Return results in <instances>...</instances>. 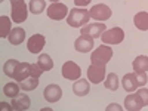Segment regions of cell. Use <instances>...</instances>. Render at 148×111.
I'll return each mask as SVG.
<instances>
[{"instance_id": "6da1fadb", "label": "cell", "mask_w": 148, "mask_h": 111, "mask_svg": "<svg viewBox=\"0 0 148 111\" xmlns=\"http://www.w3.org/2000/svg\"><path fill=\"white\" fill-rule=\"evenodd\" d=\"M89 18H90L89 10H86L83 8H74L68 12L67 24L73 28H82L84 27V24L89 22Z\"/></svg>"}, {"instance_id": "7a4b0ae2", "label": "cell", "mask_w": 148, "mask_h": 111, "mask_svg": "<svg viewBox=\"0 0 148 111\" xmlns=\"http://www.w3.org/2000/svg\"><path fill=\"white\" fill-rule=\"evenodd\" d=\"M111 58H113V49L108 47L107 45H102L92 52L90 62L96 65H107V62H110Z\"/></svg>"}, {"instance_id": "3957f363", "label": "cell", "mask_w": 148, "mask_h": 111, "mask_svg": "<svg viewBox=\"0 0 148 111\" xmlns=\"http://www.w3.org/2000/svg\"><path fill=\"white\" fill-rule=\"evenodd\" d=\"M10 6H12V12H10V16L14 19V22L21 24L27 19L28 16V9L27 5L24 0H10Z\"/></svg>"}, {"instance_id": "277c9868", "label": "cell", "mask_w": 148, "mask_h": 111, "mask_svg": "<svg viewBox=\"0 0 148 111\" xmlns=\"http://www.w3.org/2000/svg\"><path fill=\"white\" fill-rule=\"evenodd\" d=\"M101 39L105 45H119L125 39V31L120 27H114L111 30H105L104 34L101 36Z\"/></svg>"}, {"instance_id": "5b68a950", "label": "cell", "mask_w": 148, "mask_h": 111, "mask_svg": "<svg viewBox=\"0 0 148 111\" xmlns=\"http://www.w3.org/2000/svg\"><path fill=\"white\" fill-rule=\"evenodd\" d=\"M68 12L70 10L67 9V5L56 2V3H52L47 8V16L51 19H53V21H61L68 15Z\"/></svg>"}, {"instance_id": "8992f818", "label": "cell", "mask_w": 148, "mask_h": 111, "mask_svg": "<svg viewBox=\"0 0 148 111\" xmlns=\"http://www.w3.org/2000/svg\"><path fill=\"white\" fill-rule=\"evenodd\" d=\"M62 76L67 80H74V82H76L82 76V70H80V67L76 62H73V61H67V62L62 65Z\"/></svg>"}, {"instance_id": "52a82bcc", "label": "cell", "mask_w": 148, "mask_h": 111, "mask_svg": "<svg viewBox=\"0 0 148 111\" xmlns=\"http://www.w3.org/2000/svg\"><path fill=\"white\" fill-rule=\"evenodd\" d=\"M89 14H90V18L102 22V21H107V19L111 18V9L107 5L99 3V5L92 6V9L89 10Z\"/></svg>"}, {"instance_id": "ba28073f", "label": "cell", "mask_w": 148, "mask_h": 111, "mask_svg": "<svg viewBox=\"0 0 148 111\" xmlns=\"http://www.w3.org/2000/svg\"><path fill=\"white\" fill-rule=\"evenodd\" d=\"M88 77H89V82L90 83H101L105 80L107 74H105V65H96V64H92L89 68H88Z\"/></svg>"}, {"instance_id": "9c48e42d", "label": "cell", "mask_w": 148, "mask_h": 111, "mask_svg": "<svg viewBox=\"0 0 148 111\" xmlns=\"http://www.w3.org/2000/svg\"><path fill=\"white\" fill-rule=\"evenodd\" d=\"M105 30H107L105 24L93 22V24H86L84 27H82L80 33L84 34V36H90V37H93V39H96V37H101Z\"/></svg>"}, {"instance_id": "30bf717a", "label": "cell", "mask_w": 148, "mask_h": 111, "mask_svg": "<svg viewBox=\"0 0 148 111\" xmlns=\"http://www.w3.org/2000/svg\"><path fill=\"white\" fill-rule=\"evenodd\" d=\"M92 47H93V37H90V36L82 34L79 39L74 42V49H76L77 52H82V53L90 52Z\"/></svg>"}, {"instance_id": "8fae6325", "label": "cell", "mask_w": 148, "mask_h": 111, "mask_svg": "<svg viewBox=\"0 0 148 111\" xmlns=\"http://www.w3.org/2000/svg\"><path fill=\"white\" fill-rule=\"evenodd\" d=\"M45 36L42 34H34L30 37V40L27 42V49L31 52V53H40L42 49L45 47Z\"/></svg>"}, {"instance_id": "7c38bea8", "label": "cell", "mask_w": 148, "mask_h": 111, "mask_svg": "<svg viewBox=\"0 0 148 111\" xmlns=\"http://www.w3.org/2000/svg\"><path fill=\"white\" fill-rule=\"evenodd\" d=\"M43 95L47 102H58L61 99V96H62V89L58 84H49L43 90Z\"/></svg>"}, {"instance_id": "4fadbf2b", "label": "cell", "mask_w": 148, "mask_h": 111, "mask_svg": "<svg viewBox=\"0 0 148 111\" xmlns=\"http://www.w3.org/2000/svg\"><path fill=\"white\" fill-rule=\"evenodd\" d=\"M144 105V101L141 99V96L138 93H132V95H127L126 99H125V108L129 110V111H139Z\"/></svg>"}, {"instance_id": "5bb4252c", "label": "cell", "mask_w": 148, "mask_h": 111, "mask_svg": "<svg viewBox=\"0 0 148 111\" xmlns=\"http://www.w3.org/2000/svg\"><path fill=\"white\" fill-rule=\"evenodd\" d=\"M121 84H123V88H125L126 92H135L138 88V80H136V74L135 73H127L125 74V77H123L121 80Z\"/></svg>"}, {"instance_id": "9a60e30c", "label": "cell", "mask_w": 148, "mask_h": 111, "mask_svg": "<svg viewBox=\"0 0 148 111\" xmlns=\"http://www.w3.org/2000/svg\"><path fill=\"white\" fill-rule=\"evenodd\" d=\"M30 67H31V64H28V62H19V65L16 67L12 79H15L18 83H21L22 80H25L30 76Z\"/></svg>"}, {"instance_id": "2e32d148", "label": "cell", "mask_w": 148, "mask_h": 111, "mask_svg": "<svg viewBox=\"0 0 148 111\" xmlns=\"http://www.w3.org/2000/svg\"><path fill=\"white\" fill-rule=\"evenodd\" d=\"M89 90H90V86H89L88 80L79 79V80H76V83H73V92H74V95L84 96V95L89 93Z\"/></svg>"}, {"instance_id": "e0dca14e", "label": "cell", "mask_w": 148, "mask_h": 111, "mask_svg": "<svg viewBox=\"0 0 148 111\" xmlns=\"http://www.w3.org/2000/svg\"><path fill=\"white\" fill-rule=\"evenodd\" d=\"M8 39H9L10 45L18 46V45H21L24 40H25V31H24V28H21V27H16V28H14L10 31V34L8 36Z\"/></svg>"}, {"instance_id": "ac0fdd59", "label": "cell", "mask_w": 148, "mask_h": 111, "mask_svg": "<svg viewBox=\"0 0 148 111\" xmlns=\"http://www.w3.org/2000/svg\"><path fill=\"white\" fill-rule=\"evenodd\" d=\"M31 101L27 95H18L12 99V108L14 110H28Z\"/></svg>"}, {"instance_id": "d6986e66", "label": "cell", "mask_w": 148, "mask_h": 111, "mask_svg": "<svg viewBox=\"0 0 148 111\" xmlns=\"http://www.w3.org/2000/svg\"><path fill=\"white\" fill-rule=\"evenodd\" d=\"M133 24L135 27L141 31H147L148 30V12H138L133 18Z\"/></svg>"}, {"instance_id": "ffe728a7", "label": "cell", "mask_w": 148, "mask_h": 111, "mask_svg": "<svg viewBox=\"0 0 148 111\" xmlns=\"http://www.w3.org/2000/svg\"><path fill=\"white\" fill-rule=\"evenodd\" d=\"M37 64L40 65V68L43 71H49V70L53 68V61L47 53H42L39 58H37Z\"/></svg>"}, {"instance_id": "44dd1931", "label": "cell", "mask_w": 148, "mask_h": 111, "mask_svg": "<svg viewBox=\"0 0 148 111\" xmlns=\"http://www.w3.org/2000/svg\"><path fill=\"white\" fill-rule=\"evenodd\" d=\"M37 84H39V77H33V76H28L25 80H22L21 83H19V86H21V89L22 90H34L36 88H37Z\"/></svg>"}, {"instance_id": "7402d4cb", "label": "cell", "mask_w": 148, "mask_h": 111, "mask_svg": "<svg viewBox=\"0 0 148 111\" xmlns=\"http://www.w3.org/2000/svg\"><path fill=\"white\" fill-rule=\"evenodd\" d=\"M132 67H133V71H147L148 70V56H145V55L136 56Z\"/></svg>"}, {"instance_id": "603a6c76", "label": "cell", "mask_w": 148, "mask_h": 111, "mask_svg": "<svg viewBox=\"0 0 148 111\" xmlns=\"http://www.w3.org/2000/svg\"><path fill=\"white\" fill-rule=\"evenodd\" d=\"M105 88L108 90H117L119 89V77L116 73H110L108 76L105 77Z\"/></svg>"}, {"instance_id": "cb8c5ba5", "label": "cell", "mask_w": 148, "mask_h": 111, "mask_svg": "<svg viewBox=\"0 0 148 111\" xmlns=\"http://www.w3.org/2000/svg\"><path fill=\"white\" fill-rule=\"evenodd\" d=\"M30 12L34 15H39L46 9V0H31L30 2Z\"/></svg>"}, {"instance_id": "d4e9b609", "label": "cell", "mask_w": 148, "mask_h": 111, "mask_svg": "<svg viewBox=\"0 0 148 111\" xmlns=\"http://www.w3.org/2000/svg\"><path fill=\"white\" fill-rule=\"evenodd\" d=\"M10 31V19L8 16H0V37H8Z\"/></svg>"}, {"instance_id": "484cf974", "label": "cell", "mask_w": 148, "mask_h": 111, "mask_svg": "<svg viewBox=\"0 0 148 111\" xmlns=\"http://www.w3.org/2000/svg\"><path fill=\"white\" fill-rule=\"evenodd\" d=\"M19 89L21 86H18L16 83H6V86L3 88V93L9 98H15L19 95Z\"/></svg>"}, {"instance_id": "4316f807", "label": "cell", "mask_w": 148, "mask_h": 111, "mask_svg": "<svg viewBox=\"0 0 148 111\" xmlns=\"http://www.w3.org/2000/svg\"><path fill=\"white\" fill-rule=\"evenodd\" d=\"M18 65H19L18 59H8L5 67H3V73L6 74L8 77H14V73H15V70H16Z\"/></svg>"}, {"instance_id": "83f0119b", "label": "cell", "mask_w": 148, "mask_h": 111, "mask_svg": "<svg viewBox=\"0 0 148 111\" xmlns=\"http://www.w3.org/2000/svg\"><path fill=\"white\" fill-rule=\"evenodd\" d=\"M42 73H45L42 68H40V65L39 64H31V67H30V76H33V77H39V76H42Z\"/></svg>"}, {"instance_id": "f1b7e54d", "label": "cell", "mask_w": 148, "mask_h": 111, "mask_svg": "<svg viewBox=\"0 0 148 111\" xmlns=\"http://www.w3.org/2000/svg\"><path fill=\"white\" fill-rule=\"evenodd\" d=\"M136 74V80H138V84L139 86H144L147 83V73L145 71H135Z\"/></svg>"}, {"instance_id": "f546056e", "label": "cell", "mask_w": 148, "mask_h": 111, "mask_svg": "<svg viewBox=\"0 0 148 111\" xmlns=\"http://www.w3.org/2000/svg\"><path fill=\"white\" fill-rule=\"evenodd\" d=\"M136 93L141 96V99L144 101V105H148V89L142 88V89H139Z\"/></svg>"}, {"instance_id": "4dcf8cb0", "label": "cell", "mask_w": 148, "mask_h": 111, "mask_svg": "<svg viewBox=\"0 0 148 111\" xmlns=\"http://www.w3.org/2000/svg\"><path fill=\"white\" fill-rule=\"evenodd\" d=\"M92 2V0H74V3H76V6H88L89 3Z\"/></svg>"}, {"instance_id": "1f68e13d", "label": "cell", "mask_w": 148, "mask_h": 111, "mask_svg": "<svg viewBox=\"0 0 148 111\" xmlns=\"http://www.w3.org/2000/svg\"><path fill=\"white\" fill-rule=\"evenodd\" d=\"M111 110H121V107L117 105V104H111V105L107 107V111H111Z\"/></svg>"}, {"instance_id": "d6a6232c", "label": "cell", "mask_w": 148, "mask_h": 111, "mask_svg": "<svg viewBox=\"0 0 148 111\" xmlns=\"http://www.w3.org/2000/svg\"><path fill=\"white\" fill-rule=\"evenodd\" d=\"M0 107H2V110H10V108H12L9 104H5V102H2V104H0Z\"/></svg>"}, {"instance_id": "836d02e7", "label": "cell", "mask_w": 148, "mask_h": 111, "mask_svg": "<svg viewBox=\"0 0 148 111\" xmlns=\"http://www.w3.org/2000/svg\"><path fill=\"white\" fill-rule=\"evenodd\" d=\"M51 2H52V3H56V2H59V0H51Z\"/></svg>"}]
</instances>
